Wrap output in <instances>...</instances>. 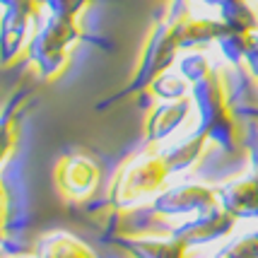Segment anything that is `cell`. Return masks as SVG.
Masks as SVG:
<instances>
[{
	"instance_id": "obj_6",
	"label": "cell",
	"mask_w": 258,
	"mask_h": 258,
	"mask_svg": "<svg viewBox=\"0 0 258 258\" xmlns=\"http://www.w3.org/2000/svg\"><path fill=\"white\" fill-rule=\"evenodd\" d=\"M213 205H220V196L217 191L208 188V186H198V183H186V186H176V188H169L162 191L152 201V208L159 210L167 217L174 215H198Z\"/></svg>"
},
{
	"instance_id": "obj_3",
	"label": "cell",
	"mask_w": 258,
	"mask_h": 258,
	"mask_svg": "<svg viewBox=\"0 0 258 258\" xmlns=\"http://www.w3.org/2000/svg\"><path fill=\"white\" fill-rule=\"evenodd\" d=\"M169 174L171 171H169L164 155H143V157L133 159L116 176V181L111 186L109 203L121 205V208H131L138 201L147 198L150 193L159 191L164 186Z\"/></svg>"
},
{
	"instance_id": "obj_13",
	"label": "cell",
	"mask_w": 258,
	"mask_h": 258,
	"mask_svg": "<svg viewBox=\"0 0 258 258\" xmlns=\"http://www.w3.org/2000/svg\"><path fill=\"white\" fill-rule=\"evenodd\" d=\"M208 143H210V140H208L205 135L196 133V135H191L188 140H183L181 145L171 147L169 152H164L169 171H183V169L193 167V164L203 157V152H205V145H208Z\"/></svg>"
},
{
	"instance_id": "obj_23",
	"label": "cell",
	"mask_w": 258,
	"mask_h": 258,
	"mask_svg": "<svg viewBox=\"0 0 258 258\" xmlns=\"http://www.w3.org/2000/svg\"><path fill=\"white\" fill-rule=\"evenodd\" d=\"M203 3H210V5H220V3H225V0H203Z\"/></svg>"
},
{
	"instance_id": "obj_14",
	"label": "cell",
	"mask_w": 258,
	"mask_h": 258,
	"mask_svg": "<svg viewBox=\"0 0 258 258\" xmlns=\"http://www.w3.org/2000/svg\"><path fill=\"white\" fill-rule=\"evenodd\" d=\"M220 17L234 32H258V15L246 0H225L217 5Z\"/></svg>"
},
{
	"instance_id": "obj_20",
	"label": "cell",
	"mask_w": 258,
	"mask_h": 258,
	"mask_svg": "<svg viewBox=\"0 0 258 258\" xmlns=\"http://www.w3.org/2000/svg\"><path fill=\"white\" fill-rule=\"evenodd\" d=\"M46 8L51 10V15H63V17H75L78 12H82L92 0H44Z\"/></svg>"
},
{
	"instance_id": "obj_7",
	"label": "cell",
	"mask_w": 258,
	"mask_h": 258,
	"mask_svg": "<svg viewBox=\"0 0 258 258\" xmlns=\"http://www.w3.org/2000/svg\"><path fill=\"white\" fill-rule=\"evenodd\" d=\"M111 244L121 246L125 253L133 258H186L188 246L174 239L171 234L167 236H123V239H113Z\"/></svg>"
},
{
	"instance_id": "obj_8",
	"label": "cell",
	"mask_w": 258,
	"mask_h": 258,
	"mask_svg": "<svg viewBox=\"0 0 258 258\" xmlns=\"http://www.w3.org/2000/svg\"><path fill=\"white\" fill-rule=\"evenodd\" d=\"M29 58L39 66V73L46 80H56L58 75H63V70L70 63V53L68 46L56 41L51 34L41 29V32L29 41Z\"/></svg>"
},
{
	"instance_id": "obj_16",
	"label": "cell",
	"mask_w": 258,
	"mask_h": 258,
	"mask_svg": "<svg viewBox=\"0 0 258 258\" xmlns=\"http://www.w3.org/2000/svg\"><path fill=\"white\" fill-rule=\"evenodd\" d=\"M256 41H258L256 32H234V29H227V32L217 39L222 53H225V58L232 66H241V60L248 58V53H251V48L256 46Z\"/></svg>"
},
{
	"instance_id": "obj_1",
	"label": "cell",
	"mask_w": 258,
	"mask_h": 258,
	"mask_svg": "<svg viewBox=\"0 0 258 258\" xmlns=\"http://www.w3.org/2000/svg\"><path fill=\"white\" fill-rule=\"evenodd\" d=\"M191 97L201 111V123L196 128V133L205 135L210 143L220 145L227 152H236L244 145L241 123L234 116L229 90L217 70H213L201 82L191 85Z\"/></svg>"
},
{
	"instance_id": "obj_4",
	"label": "cell",
	"mask_w": 258,
	"mask_h": 258,
	"mask_svg": "<svg viewBox=\"0 0 258 258\" xmlns=\"http://www.w3.org/2000/svg\"><path fill=\"white\" fill-rule=\"evenodd\" d=\"M236 220H239V217L232 215L227 208L213 205V208L198 213L193 220L174 227V229H171V236L183 241L188 248L203 246V244H210V241H217V239H225V236L234 229Z\"/></svg>"
},
{
	"instance_id": "obj_15",
	"label": "cell",
	"mask_w": 258,
	"mask_h": 258,
	"mask_svg": "<svg viewBox=\"0 0 258 258\" xmlns=\"http://www.w3.org/2000/svg\"><path fill=\"white\" fill-rule=\"evenodd\" d=\"M5 5V17H3V29L27 34V24L39 15V8L46 5L44 0H3Z\"/></svg>"
},
{
	"instance_id": "obj_25",
	"label": "cell",
	"mask_w": 258,
	"mask_h": 258,
	"mask_svg": "<svg viewBox=\"0 0 258 258\" xmlns=\"http://www.w3.org/2000/svg\"><path fill=\"white\" fill-rule=\"evenodd\" d=\"M217 258H227V256H217Z\"/></svg>"
},
{
	"instance_id": "obj_22",
	"label": "cell",
	"mask_w": 258,
	"mask_h": 258,
	"mask_svg": "<svg viewBox=\"0 0 258 258\" xmlns=\"http://www.w3.org/2000/svg\"><path fill=\"white\" fill-rule=\"evenodd\" d=\"M248 155H251V164H253V171L258 174V145H253L248 150Z\"/></svg>"
},
{
	"instance_id": "obj_17",
	"label": "cell",
	"mask_w": 258,
	"mask_h": 258,
	"mask_svg": "<svg viewBox=\"0 0 258 258\" xmlns=\"http://www.w3.org/2000/svg\"><path fill=\"white\" fill-rule=\"evenodd\" d=\"M150 90L155 92L157 97L162 99H181V97H188L186 92H188V80L183 78H176V75H171V73H164V75H159L155 82H152V87Z\"/></svg>"
},
{
	"instance_id": "obj_21",
	"label": "cell",
	"mask_w": 258,
	"mask_h": 258,
	"mask_svg": "<svg viewBox=\"0 0 258 258\" xmlns=\"http://www.w3.org/2000/svg\"><path fill=\"white\" fill-rule=\"evenodd\" d=\"M246 63H248V68H251V75L258 80V41H256V46L251 48V53H248Z\"/></svg>"
},
{
	"instance_id": "obj_18",
	"label": "cell",
	"mask_w": 258,
	"mask_h": 258,
	"mask_svg": "<svg viewBox=\"0 0 258 258\" xmlns=\"http://www.w3.org/2000/svg\"><path fill=\"white\" fill-rule=\"evenodd\" d=\"M181 68V75L188 80L191 85L196 82H201L203 78H208L210 73H213V66H210V60L203 56V53H188V56L183 58L179 63Z\"/></svg>"
},
{
	"instance_id": "obj_19",
	"label": "cell",
	"mask_w": 258,
	"mask_h": 258,
	"mask_svg": "<svg viewBox=\"0 0 258 258\" xmlns=\"http://www.w3.org/2000/svg\"><path fill=\"white\" fill-rule=\"evenodd\" d=\"M220 256H227V258H258V229L256 232H251V234H246V236H241V239H236L234 244H229Z\"/></svg>"
},
{
	"instance_id": "obj_11",
	"label": "cell",
	"mask_w": 258,
	"mask_h": 258,
	"mask_svg": "<svg viewBox=\"0 0 258 258\" xmlns=\"http://www.w3.org/2000/svg\"><path fill=\"white\" fill-rule=\"evenodd\" d=\"M179 32V46L181 48H196V46L217 41L222 34L229 29L225 20H208V17H191L183 24H174Z\"/></svg>"
},
{
	"instance_id": "obj_12",
	"label": "cell",
	"mask_w": 258,
	"mask_h": 258,
	"mask_svg": "<svg viewBox=\"0 0 258 258\" xmlns=\"http://www.w3.org/2000/svg\"><path fill=\"white\" fill-rule=\"evenodd\" d=\"M41 258H97L82 239H78L70 232H53L41 239L39 244Z\"/></svg>"
},
{
	"instance_id": "obj_2",
	"label": "cell",
	"mask_w": 258,
	"mask_h": 258,
	"mask_svg": "<svg viewBox=\"0 0 258 258\" xmlns=\"http://www.w3.org/2000/svg\"><path fill=\"white\" fill-rule=\"evenodd\" d=\"M179 48L181 46H179V32H176V27L169 24L167 20L159 22L157 27H155V32L150 34V41H147L145 51H143V58H140V68H138L135 78L131 80V85L123 87L118 94L109 97L106 101H101L99 109H106L109 104L123 99V97H131V94L150 90L152 82H155L159 75H164L169 70V66L174 63Z\"/></svg>"
},
{
	"instance_id": "obj_10",
	"label": "cell",
	"mask_w": 258,
	"mask_h": 258,
	"mask_svg": "<svg viewBox=\"0 0 258 258\" xmlns=\"http://www.w3.org/2000/svg\"><path fill=\"white\" fill-rule=\"evenodd\" d=\"M191 111V99L188 97H181V99H169L167 104L157 106L155 111L150 113L145 123V135L150 143H159L162 138L171 135L179 128L186 116Z\"/></svg>"
},
{
	"instance_id": "obj_5",
	"label": "cell",
	"mask_w": 258,
	"mask_h": 258,
	"mask_svg": "<svg viewBox=\"0 0 258 258\" xmlns=\"http://www.w3.org/2000/svg\"><path fill=\"white\" fill-rule=\"evenodd\" d=\"M58 188L66 193L68 198L82 201L94 193L99 183V167L97 162L82 152H66L60 155L53 169Z\"/></svg>"
},
{
	"instance_id": "obj_9",
	"label": "cell",
	"mask_w": 258,
	"mask_h": 258,
	"mask_svg": "<svg viewBox=\"0 0 258 258\" xmlns=\"http://www.w3.org/2000/svg\"><path fill=\"white\" fill-rule=\"evenodd\" d=\"M217 196L220 205L236 217H258V174L227 183L217 191Z\"/></svg>"
},
{
	"instance_id": "obj_24",
	"label": "cell",
	"mask_w": 258,
	"mask_h": 258,
	"mask_svg": "<svg viewBox=\"0 0 258 258\" xmlns=\"http://www.w3.org/2000/svg\"><path fill=\"white\" fill-rule=\"evenodd\" d=\"M15 258H41V256H29V253H24V256H15Z\"/></svg>"
}]
</instances>
